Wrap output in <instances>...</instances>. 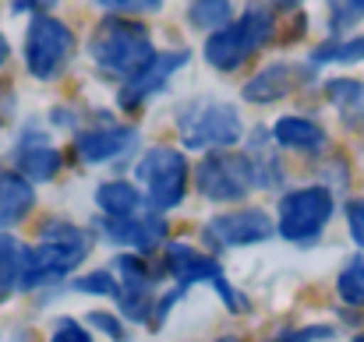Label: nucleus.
<instances>
[{
  "label": "nucleus",
  "mask_w": 364,
  "mask_h": 342,
  "mask_svg": "<svg viewBox=\"0 0 364 342\" xmlns=\"http://www.w3.org/2000/svg\"><path fill=\"white\" fill-rule=\"evenodd\" d=\"M216 342H241V339H216Z\"/></svg>",
  "instance_id": "obj_33"
},
{
  "label": "nucleus",
  "mask_w": 364,
  "mask_h": 342,
  "mask_svg": "<svg viewBox=\"0 0 364 342\" xmlns=\"http://www.w3.org/2000/svg\"><path fill=\"white\" fill-rule=\"evenodd\" d=\"M103 236L117 247H138V250H152L156 243H163L166 236V223L156 216H127V219H103Z\"/></svg>",
  "instance_id": "obj_12"
},
{
  "label": "nucleus",
  "mask_w": 364,
  "mask_h": 342,
  "mask_svg": "<svg viewBox=\"0 0 364 342\" xmlns=\"http://www.w3.org/2000/svg\"><path fill=\"white\" fill-rule=\"evenodd\" d=\"M71 50H75V35L60 18H50V14L32 18V25L25 32V64H28L32 78H39V82L57 78L64 71Z\"/></svg>",
  "instance_id": "obj_5"
},
{
  "label": "nucleus",
  "mask_w": 364,
  "mask_h": 342,
  "mask_svg": "<svg viewBox=\"0 0 364 342\" xmlns=\"http://www.w3.org/2000/svg\"><path fill=\"white\" fill-rule=\"evenodd\" d=\"M134 141H138V131L134 127H100V131L78 134L75 148H78V155L85 162H107V159L124 155Z\"/></svg>",
  "instance_id": "obj_13"
},
{
  "label": "nucleus",
  "mask_w": 364,
  "mask_h": 342,
  "mask_svg": "<svg viewBox=\"0 0 364 342\" xmlns=\"http://www.w3.org/2000/svg\"><path fill=\"white\" fill-rule=\"evenodd\" d=\"M177 127H181V138L188 148H230L244 134L237 110L230 103H216V99L188 106L177 116Z\"/></svg>",
  "instance_id": "obj_4"
},
{
  "label": "nucleus",
  "mask_w": 364,
  "mask_h": 342,
  "mask_svg": "<svg viewBox=\"0 0 364 342\" xmlns=\"http://www.w3.org/2000/svg\"><path fill=\"white\" fill-rule=\"evenodd\" d=\"M107 11H159L163 0H100Z\"/></svg>",
  "instance_id": "obj_28"
},
{
  "label": "nucleus",
  "mask_w": 364,
  "mask_h": 342,
  "mask_svg": "<svg viewBox=\"0 0 364 342\" xmlns=\"http://www.w3.org/2000/svg\"><path fill=\"white\" fill-rule=\"evenodd\" d=\"M272 28H276L272 11L262 7V4H251L234 25H227V28H220V32L209 35V43H205V60H209L216 71H237L255 50H262V46L269 43Z\"/></svg>",
  "instance_id": "obj_2"
},
{
  "label": "nucleus",
  "mask_w": 364,
  "mask_h": 342,
  "mask_svg": "<svg viewBox=\"0 0 364 342\" xmlns=\"http://www.w3.org/2000/svg\"><path fill=\"white\" fill-rule=\"evenodd\" d=\"M21 247L0 233V293H7L11 286H18V268H21Z\"/></svg>",
  "instance_id": "obj_23"
},
{
  "label": "nucleus",
  "mask_w": 364,
  "mask_h": 342,
  "mask_svg": "<svg viewBox=\"0 0 364 342\" xmlns=\"http://www.w3.org/2000/svg\"><path fill=\"white\" fill-rule=\"evenodd\" d=\"M89 240H46L32 250L21 254V268H18V289H39L46 282L64 279L71 268L82 265Z\"/></svg>",
  "instance_id": "obj_7"
},
{
  "label": "nucleus",
  "mask_w": 364,
  "mask_h": 342,
  "mask_svg": "<svg viewBox=\"0 0 364 342\" xmlns=\"http://www.w3.org/2000/svg\"><path fill=\"white\" fill-rule=\"evenodd\" d=\"M184 64H188V50H177V53H173V50H170V53H156V57H152L134 78L124 82L121 96H117L121 106L124 110H138L141 103H149V99L166 85V78H170L173 71H181Z\"/></svg>",
  "instance_id": "obj_10"
},
{
  "label": "nucleus",
  "mask_w": 364,
  "mask_h": 342,
  "mask_svg": "<svg viewBox=\"0 0 364 342\" xmlns=\"http://www.w3.org/2000/svg\"><path fill=\"white\" fill-rule=\"evenodd\" d=\"M294 85H297V67H290V64H269L265 71H258L244 85V99L247 103H276Z\"/></svg>",
  "instance_id": "obj_15"
},
{
  "label": "nucleus",
  "mask_w": 364,
  "mask_h": 342,
  "mask_svg": "<svg viewBox=\"0 0 364 342\" xmlns=\"http://www.w3.org/2000/svg\"><path fill=\"white\" fill-rule=\"evenodd\" d=\"M96 205L107 212V219H127V216L138 212L141 194L131 184H124V180H110V184H103L96 191Z\"/></svg>",
  "instance_id": "obj_17"
},
{
  "label": "nucleus",
  "mask_w": 364,
  "mask_h": 342,
  "mask_svg": "<svg viewBox=\"0 0 364 342\" xmlns=\"http://www.w3.org/2000/svg\"><path fill=\"white\" fill-rule=\"evenodd\" d=\"M89 57L121 78H134L156 53H152V39L149 28L127 18H107L103 25H96L92 39H89Z\"/></svg>",
  "instance_id": "obj_1"
},
{
  "label": "nucleus",
  "mask_w": 364,
  "mask_h": 342,
  "mask_svg": "<svg viewBox=\"0 0 364 342\" xmlns=\"http://www.w3.org/2000/svg\"><path fill=\"white\" fill-rule=\"evenodd\" d=\"M198 191L213 202H237L255 187V166L237 152H213L198 166Z\"/></svg>",
  "instance_id": "obj_8"
},
{
  "label": "nucleus",
  "mask_w": 364,
  "mask_h": 342,
  "mask_svg": "<svg viewBox=\"0 0 364 342\" xmlns=\"http://www.w3.org/2000/svg\"><path fill=\"white\" fill-rule=\"evenodd\" d=\"M4 60H7V39L0 35V67H4Z\"/></svg>",
  "instance_id": "obj_31"
},
{
  "label": "nucleus",
  "mask_w": 364,
  "mask_h": 342,
  "mask_svg": "<svg viewBox=\"0 0 364 342\" xmlns=\"http://www.w3.org/2000/svg\"><path fill=\"white\" fill-rule=\"evenodd\" d=\"M329 4V25L333 32H347L364 18V0H326Z\"/></svg>",
  "instance_id": "obj_24"
},
{
  "label": "nucleus",
  "mask_w": 364,
  "mask_h": 342,
  "mask_svg": "<svg viewBox=\"0 0 364 342\" xmlns=\"http://www.w3.org/2000/svg\"><path fill=\"white\" fill-rule=\"evenodd\" d=\"M272 138L283 148H297V152H318L326 145V131L304 116H279L272 127Z\"/></svg>",
  "instance_id": "obj_16"
},
{
  "label": "nucleus",
  "mask_w": 364,
  "mask_h": 342,
  "mask_svg": "<svg viewBox=\"0 0 364 342\" xmlns=\"http://www.w3.org/2000/svg\"><path fill=\"white\" fill-rule=\"evenodd\" d=\"M272 4H279V7H297L301 0H272Z\"/></svg>",
  "instance_id": "obj_32"
},
{
  "label": "nucleus",
  "mask_w": 364,
  "mask_h": 342,
  "mask_svg": "<svg viewBox=\"0 0 364 342\" xmlns=\"http://www.w3.org/2000/svg\"><path fill=\"white\" fill-rule=\"evenodd\" d=\"M36 205L32 180L21 173H0V233L7 226H18Z\"/></svg>",
  "instance_id": "obj_14"
},
{
  "label": "nucleus",
  "mask_w": 364,
  "mask_h": 342,
  "mask_svg": "<svg viewBox=\"0 0 364 342\" xmlns=\"http://www.w3.org/2000/svg\"><path fill=\"white\" fill-rule=\"evenodd\" d=\"M311 60H315V64H329V60H336V64H354V60H364V35L361 39H343V43H326V46L315 50Z\"/></svg>",
  "instance_id": "obj_22"
},
{
  "label": "nucleus",
  "mask_w": 364,
  "mask_h": 342,
  "mask_svg": "<svg viewBox=\"0 0 364 342\" xmlns=\"http://www.w3.org/2000/svg\"><path fill=\"white\" fill-rule=\"evenodd\" d=\"M347 226H350V236L358 240V247H364V198L347 205Z\"/></svg>",
  "instance_id": "obj_27"
},
{
  "label": "nucleus",
  "mask_w": 364,
  "mask_h": 342,
  "mask_svg": "<svg viewBox=\"0 0 364 342\" xmlns=\"http://www.w3.org/2000/svg\"><path fill=\"white\" fill-rule=\"evenodd\" d=\"M354 342H364V336H358V339H354Z\"/></svg>",
  "instance_id": "obj_34"
},
{
  "label": "nucleus",
  "mask_w": 364,
  "mask_h": 342,
  "mask_svg": "<svg viewBox=\"0 0 364 342\" xmlns=\"http://www.w3.org/2000/svg\"><path fill=\"white\" fill-rule=\"evenodd\" d=\"M166 268H170V275H173L181 286L205 282V286H213L227 304H234V311H244V307H247V300L223 279L220 261L209 258L205 250H195L191 243H170V247H166Z\"/></svg>",
  "instance_id": "obj_9"
},
{
  "label": "nucleus",
  "mask_w": 364,
  "mask_h": 342,
  "mask_svg": "<svg viewBox=\"0 0 364 342\" xmlns=\"http://www.w3.org/2000/svg\"><path fill=\"white\" fill-rule=\"evenodd\" d=\"M50 342H92V336H89V329H82L75 318H60V321L53 325Z\"/></svg>",
  "instance_id": "obj_26"
},
{
  "label": "nucleus",
  "mask_w": 364,
  "mask_h": 342,
  "mask_svg": "<svg viewBox=\"0 0 364 342\" xmlns=\"http://www.w3.org/2000/svg\"><path fill=\"white\" fill-rule=\"evenodd\" d=\"M336 289H340V297H343L347 304L364 307V254H358V258H354V261L340 272Z\"/></svg>",
  "instance_id": "obj_21"
},
{
  "label": "nucleus",
  "mask_w": 364,
  "mask_h": 342,
  "mask_svg": "<svg viewBox=\"0 0 364 342\" xmlns=\"http://www.w3.org/2000/svg\"><path fill=\"white\" fill-rule=\"evenodd\" d=\"M117 286H121V282L110 279V272H92V275H85V279L75 282L78 293H92V297H114Z\"/></svg>",
  "instance_id": "obj_25"
},
{
  "label": "nucleus",
  "mask_w": 364,
  "mask_h": 342,
  "mask_svg": "<svg viewBox=\"0 0 364 342\" xmlns=\"http://www.w3.org/2000/svg\"><path fill=\"white\" fill-rule=\"evenodd\" d=\"M188 21H191L195 28L220 32V28H227V21H230V0H191Z\"/></svg>",
  "instance_id": "obj_20"
},
{
  "label": "nucleus",
  "mask_w": 364,
  "mask_h": 342,
  "mask_svg": "<svg viewBox=\"0 0 364 342\" xmlns=\"http://www.w3.org/2000/svg\"><path fill=\"white\" fill-rule=\"evenodd\" d=\"M333 194L326 187H301L279 202V233L290 243H311L333 219Z\"/></svg>",
  "instance_id": "obj_6"
},
{
  "label": "nucleus",
  "mask_w": 364,
  "mask_h": 342,
  "mask_svg": "<svg viewBox=\"0 0 364 342\" xmlns=\"http://www.w3.org/2000/svg\"><path fill=\"white\" fill-rule=\"evenodd\" d=\"M18 166H21V177L39 184V180H50L60 170V152L50 148V145H32V148H21Z\"/></svg>",
  "instance_id": "obj_19"
},
{
  "label": "nucleus",
  "mask_w": 364,
  "mask_h": 342,
  "mask_svg": "<svg viewBox=\"0 0 364 342\" xmlns=\"http://www.w3.org/2000/svg\"><path fill=\"white\" fill-rule=\"evenodd\" d=\"M89 325H92V329H103L110 339H127V336H124V325L117 321V318H114V314H103V311H96V314H89Z\"/></svg>",
  "instance_id": "obj_29"
},
{
  "label": "nucleus",
  "mask_w": 364,
  "mask_h": 342,
  "mask_svg": "<svg viewBox=\"0 0 364 342\" xmlns=\"http://www.w3.org/2000/svg\"><path fill=\"white\" fill-rule=\"evenodd\" d=\"M329 99L340 106V114L347 116L350 127H364V85L354 78H336L326 85Z\"/></svg>",
  "instance_id": "obj_18"
},
{
  "label": "nucleus",
  "mask_w": 364,
  "mask_h": 342,
  "mask_svg": "<svg viewBox=\"0 0 364 342\" xmlns=\"http://www.w3.org/2000/svg\"><path fill=\"white\" fill-rule=\"evenodd\" d=\"M134 173H138V184H141L145 202H149L152 209L166 212V209H173V205L184 202L188 162H184V155H181L177 148H163V145H159V148H149V152L138 159Z\"/></svg>",
  "instance_id": "obj_3"
},
{
  "label": "nucleus",
  "mask_w": 364,
  "mask_h": 342,
  "mask_svg": "<svg viewBox=\"0 0 364 342\" xmlns=\"http://www.w3.org/2000/svg\"><path fill=\"white\" fill-rule=\"evenodd\" d=\"M205 236L216 243V247H247V243H262L272 236V219L262 212V209H241V212H230V216H220L213 219Z\"/></svg>",
  "instance_id": "obj_11"
},
{
  "label": "nucleus",
  "mask_w": 364,
  "mask_h": 342,
  "mask_svg": "<svg viewBox=\"0 0 364 342\" xmlns=\"http://www.w3.org/2000/svg\"><path fill=\"white\" fill-rule=\"evenodd\" d=\"M326 336H333L329 325H311V329L290 332V336H283V339H276V342H315V339H326Z\"/></svg>",
  "instance_id": "obj_30"
}]
</instances>
